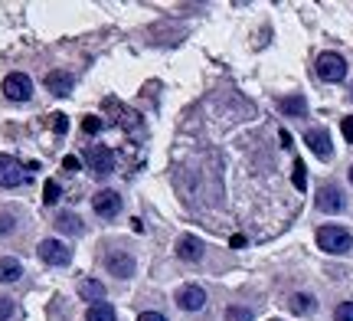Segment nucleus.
<instances>
[{
    "label": "nucleus",
    "mask_w": 353,
    "mask_h": 321,
    "mask_svg": "<svg viewBox=\"0 0 353 321\" xmlns=\"http://www.w3.org/2000/svg\"><path fill=\"white\" fill-rule=\"evenodd\" d=\"M317 246L330 253V256H343V253H350L353 249V236L341 226H321L317 230Z\"/></svg>",
    "instance_id": "f257e3e1"
},
{
    "label": "nucleus",
    "mask_w": 353,
    "mask_h": 321,
    "mask_svg": "<svg viewBox=\"0 0 353 321\" xmlns=\"http://www.w3.org/2000/svg\"><path fill=\"white\" fill-rule=\"evenodd\" d=\"M85 164H88V171L95 174V177H108L114 171V155L105 148V144H85Z\"/></svg>",
    "instance_id": "f03ea898"
},
{
    "label": "nucleus",
    "mask_w": 353,
    "mask_h": 321,
    "mask_svg": "<svg viewBox=\"0 0 353 321\" xmlns=\"http://www.w3.org/2000/svg\"><path fill=\"white\" fill-rule=\"evenodd\" d=\"M314 69L324 82H343V76H347V63H343L341 52H321Z\"/></svg>",
    "instance_id": "7ed1b4c3"
},
{
    "label": "nucleus",
    "mask_w": 353,
    "mask_h": 321,
    "mask_svg": "<svg viewBox=\"0 0 353 321\" xmlns=\"http://www.w3.org/2000/svg\"><path fill=\"white\" fill-rule=\"evenodd\" d=\"M26 180H30V171L17 157L0 155V187H20Z\"/></svg>",
    "instance_id": "20e7f679"
},
{
    "label": "nucleus",
    "mask_w": 353,
    "mask_h": 321,
    "mask_svg": "<svg viewBox=\"0 0 353 321\" xmlns=\"http://www.w3.org/2000/svg\"><path fill=\"white\" fill-rule=\"evenodd\" d=\"M3 95H7L10 102H26V99L33 95V82H30V76H23V72H10V76L3 79Z\"/></svg>",
    "instance_id": "39448f33"
},
{
    "label": "nucleus",
    "mask_w": 353,
    "mask_h": 321,
    "mask_svg": "<svg viewBox=\"0 0 353 321\" xmlns=\"http://www.w3.org/2000/svg\"><path fill=\"white\" fill-rule=\"evenodd\" d=\"M39 259H43L46 266H69L72 253H69L65 243H59V240H43V243H39Z\"/></svg>",
    "instance_id": "423d86ee"
},
{
    "label": "nucleus",
    "mask_w": 353,
    "mask_h": 321,
    "mask_svg": "<svg viewBox=\"0 0 353 321\" xmlns=\"http://www.w3.org/2000/svg\"><path fill=\"white\" fill-rule=\"evenodd\" d=\"M304 144H307L321 161H330V155H334V148H330V135L324 128H307L304 131Z\"/></svg>",
    "instance_id": "0eeeda50"
},
{
    "label": "nucleus",
    "mask_w": 353,
    "mask_h": 321,
    "mask_svg": "<svg viewBox=\"0 0 353 321\" xmlns=\"http://www.w3.org/2000/svg\"><path fill=\"white\" fill-rule=\"evenodd\" d=\"M317 210H324V213H341L343 210V197H341V191H337L334 184L317 187Z\"/></svg>",
    "instance_id": "6e6552de"
},
{
    "label": "nucleus",
    "mask_w": 353,
    "mask_h": 321,
    "mask_svg": "<svg viewBox=\"0 0 353 321\" xmlns=\"http://www.w3.org/2000/svg\"><path fill=\"white\" fill-rule=\"evenodd\" d=\"M92 206H95V213L99 217H118V210H121V197L114 191H99L92 197Z\"/></svg>",
    "instance_id": "1a4fd4ad"
},
{
    "label": "nucleus",
    "mask_w": 353,
    "mask_h": 321,
    "mask_svg": "<svg viewBox=\"0 0 353 321\" xmlns=\"http://www.w3.org/2000/svg\"><path fill=\"white\" fill-rule=\"evenodd\" d=\"M105 266H108V272H112V275L128 279V275L134 272V259L128 256V253H121V249H112V253L105 256Z\"/></svg>",
    "instance_id": "9d476101"
},
{
    "label": "nucleus",
    "mask_w": 353,
    "mask_h": 321,
    "mask_svg": "<svg viewBox=\"0 0 353 321\" xmlns=\"http://www.w3.org/2000/svg\"><path fill=\"white\" fill-rule=\"evenodd\" d=\"M176 305H180L183 311H200L203 305H206V292L196 289V285H187V289L176 292Z\"/></svg>",
    "instance_id": "9b49d317"
},
{
    "label": "nucleus",
    "mask_w": 353,
    "mask_h": 321,
    "mask_svg": "<svg viewBox=\"0 0 353 321\" xmlns=\"http://www.w3.org/2000/svg\"><path fill=\"white\" fill-rule=\"evenodd\" d=\"M112 105L118 108V125H121L125 131H131L134 138H144V121H141L138 112H131V108H121V105L114 102V99H112Z\"/></svg>",
    "instance_id": "f8f14e48"
},
{
    "label": "nucleus",
    "mask_w": 353,
    "mask_h": 321,
    "mask_svg": "<svg viewBox=\"0 0 353 321\" xmlns=\"http://www.w3.org/2000/svg\"><path fill=\"white\" fill-rule=\"evenodd\" d=\"M176 256L187 259V262H200L203 259V240H196V236H180V240H176Z\"/></svg>",
    "instance_id": "ddd939ff"
},
{
    "label": "nucleus",
    "mask_w": 353,
    "mask_h": 321,
    "mask_svg": "<svg viewBox=\"0 0 353 321\" xmlns=\"http://www.w3.org/2000/svg\"><path fill=\"white\" fill-rule=\"evenodd\" d=\"M46 89H50L52 95L65 99V95H72V76H69V72H63V69H56V72H50V76H46Z\"/></svg>",
    "instance_id": "4468645a"
},
{
    "label": "nucleus",
    "mask_w": 353,
    "mask_h": 321,
    "mask_svg": "<svg viewBox=\"0 0 353 321\" xmlns=\"http://www.w3.org/2000/svg\"><path fill=\"white\" fill-rule=\"evenodd\" d=\"M278 108H281L285 115H294V118L307 115V102H304V95H288V99H278Z\"/></svg>",
    "instance_id": "2eb2a0df"
},
{
    "label": "nucleus",
    "mask_w": 353,
    "mask_h": 321,
    "mask_svg": "<svg viewBox=\"0 0 353 321\" xmlns=\"http://www.w3.org/2000/svg\"><path fill=\"white\" fill-rule=\"evenodd\" d=\"M79 295L85 298V302H92V305H99L101 298H105V285L99 279H85V282L79 285Z\"/></svg>",
    "instance_id": "dca6fc26"
},
{
    "label": "nucleus",
    "mask_w": 353,
    "mask_h": 321,
    "mask_svg": "<svg viewBox=\"0 0 353 321\" xmlns=\"http://www.w3.org/2000/svg\"><path fill=\"white\" fill-rule=\"evenodd\" d=\"M20 272H23V266L17 259H0V282H17Z\"/></svg>",
    "instance_id": "f3484780"
},
{
    "label": "nucleus",
    "mask_w": 353,
    "mask_h": 321,
    "mask_svg": "<svg viewBox=\"0 0 353 321\" xmlns=\"http://www.w3.org/2000/svg\"><path fill=\"white\" fill-rule=\"evenodd\" d=\"M85 321H114V309L108 302H99V305H92L85 311Z\"/></svg>",
    "instance_id": "a211bd4d"
},
{
    "label": "nucleus",
    "mask_w": 353,
    "mask_h": 321,
    "mask_svg": "<svg viewBox=\"0 0 353 321\" xmlns=\"http://www.w3.org/2000/svg\"><path fill=\"white\" fill-rule=\"evenodd\" d=\"M56 226L63 233H82V220H79L76 213H59V217H56Z\"/></svg>",
    "instance_id": "6ab92c4d"
},
{
    "label": "nucleus",
    "mask_w": 353,
    "mask_h": 321,
    "mask_svg": "<svg viewBox=\"0 0 353 321\" xmlns=\"http://www.w3.org/2000/svg\"><path fill=\"white\" fill-rule=\"evenodd\" d=\"M311 309H314V298L311 295H304V292L291 295V311H294V315H307Z\"/></svg>",
    "instance_id": "aec40b11"
},
{
    "label": "nucleus",
    "mask_w": 353,
    "mask_h": 321,
    "mask_svg": "<svg viewBox=\"0 0 353 321\" xmlns=\"http://www.w3.org/2000/svg\"><path fill=\"white\" fill-rule=\"evenodd\" d=\"M291 184L294 191H307V177H304V161H294V171H291Z\"/></svg>",
    "instance_id": "412c9836"
},
{
    "label": "nucleus",
    "mask_w": 353,
    "mask_h": 321,
    "mask_svg": "<svg viewBox=\"0 0 353 321\" xmlns=\"http://www.w3.org/2000/svg\"><path fill=\"white\" fill-rule=\"evenodd\" d=\"M50 128L56 131V135H65V131H69V118H65L63 112H52V115H50Z\"/></svg>",
    "instance_id": "4be33fe9"
},
{
    "label": "nucleus",
    "mask_w": 353,
    "mask_h": 321,
    "mask_svg": "<svg viewBox=\"0 0 353 321\" xmlns=\"http://www.w3.org/2000/svg\"><path fill=\"white\" fill-rule=\"evenodd\" d=\"M56 200H59V184H56V180H46V187H43V204L52 206Z\"/></svg>",
    "instance_id": "5701e85b"
},
{
    "label": "nucleus",
    "mask_w": 353,
    "mask_h": 321,
    "mask_svg": "<svg viewBox=\"0 0 353 321\" xmlns=\"http://www.w3.org/2000/svg\"><path fill=\"white\" fill-rule=\"evenodd\" d=\"M101 128H105V121H101V118H95V115L82 118V131H85V135H99Z\"/></svg>",
    "instance_id": "b1692460"
},
{
    "label": "nucleus",
    "mask_w": 353,
    "mask_h": 321,
    "mask_svg": "<svg viewBox=\"0 0 353 321\" xmlns=\"http://www.w3.org/2000/svg\"><path fill=\"white\" fill-rule=\"evenodd\" d=\"M226 318L229 321H252V311H249V309H239V305H232V309H226Z\"/></svg>",
    "instance_id": "393cba45"
},
{
    "label": "nucleus",
    "mask_w": 353,
    "mask_h": 321,
    "mask_svg": "<svg viewBox=\"0 0 353 321\" xmlns=\"http://www.w3.org/2000/svg\"><path fill=\"white\" fill-rule=\"evenodd\" d=\"M334 321H353V302H343L341 309L334 311Z\"/></svg>",
    "instance_id": "a878e982"
},
{
    "label": "nucleus",
    "mask_w": 353,
    "mask_h": 321,
    "mask_svg": "<svg viewBox=\"0 0 353 321\" xmlns=\"http://www.w3.org/2000/svg\"><path fill=\"white\" fill-rule=\"evenodd\" d=\"M10 315H13V302H10V298L0 295V321H7Z\"/></svg>",
    "instance_id": "bb28decb"
},
{
    "label": "nucleus",
    "mask_w": 353,
    "mask_h": 321,
    "mask_svg": "<svg viewBox=\"0 0 353 321\" xmlns=\"http://www.w3.org/2000/svg\"><path fill=\"white\" fill-rule=\"evenodd\" d=\"M63 171H69V174H76V171H79V157L65 155V157H63Z\"/></svg>",
    "instance_id": "cd10ccee"
},
{
    "label": "nucleus",
    "mask_w": 353,
    "mask_h": 321,
    "mask_svg": "<svg viewBox=\"0 0 353 321\" xmlns=\"http://www.w3.org/2000/svg\"><path fill=\"white\" fill-rule=\"evenodd\" d=\"M341 128H343V138H347V142L353 144V115H350V118H343Z\"/></svg>",
    "instance_id": "c85d7f7f"
},
{
    "label": "nucleus",
    "mask_w": 353,
    "mask_h": 321,
    "mask_svg": "<svg viewBox=\"0 0 353 321\" xmlns=\"http://www.w3.org/2000/svg\"><path fill=\"white\" fill-rule=\"evenodd\" d=\"M138 321H167V318L161 315V311H144V315H141Z\"/></svg>",
    "instance_id": "c756f323"
},
{
    "label": "nucleus",
    "mask_w": 353,
    "mask_h": 321,
    "mask_svg": "<svg viewBox=\"0 0 353 321\" xmlns=\"http://www.w3.org/2000/svg\"><path fill=\"white\" fill-rule=\"evenodd\" d=\"M278 142H281V148H291V135L281 128V131H278Z\"/></svg>",
    "instance_id": "7c9ffc66"
},
{
    "label": "nucleus",
    "mask_w": 353,
    "mask_h": 321,
    "mask_svg": "<svg viewBox=\"0 0 353 321\" xmlns=\"http://www.w3.org/2000/svg\"><path fill=\"white\" fill-rule=\"evenodd\" d=\"M229 246H236V249H239V246H245V236H232V240H229Z\"/></svg>",
    "instance_id": "2f4dec72"
},
{
    "label": "nucleus",
    "mask_w": 353,
    "mask_h": 321,
    "mask_svg": "<svg viewBox=\"0 0 353 321\" xmlns=\"http://www.w3.org/2000/svg\"><path fill=\"white\" fill-rule=\"evenodd\" d=\"M10 230V217H0V233Z\"/></svg>",
    "instance_id": "473e14b6"
},
{
    "label": "nucleus",
    "mask_w": 353,
    "mask_h": 321,
    "mask_svg": "<svg viewBox=\"0 0 353 321\" xmlns=\"http://www.w3.org/2000/svg\"><path fill=\"white\" fill-rule=\"evenodd\" d=\"M350 184H353V167H350Z\"/></svg>",
    "instance_id": "72a5a7b5"
}]
</instances>
